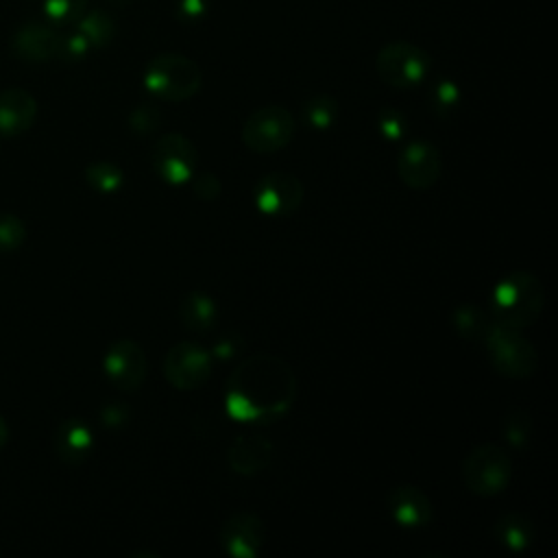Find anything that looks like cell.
<instances>
[{"mask_svg":"<svg viewBox=\"0 0 558 558\" xmlns=\"http://www.w3.org/2000/svg\"><path fill=\"white\" fill-rule=\"evenodd\" d=\"M296 399L292 366L272 353H253L229 375L225 408L235 421H270L283 416Z\"/></svg>","mask_w":558,"mask_h":558,"instance_id":"1","label":"cell"},{"mask_svg":"<svg viewBox=\"0 0 558 558\" xmlns=\"http://www.w3.org/2000/svg\"><path fill=\"white\" fill-rule=\"evenodd\" d=\"M545 303V290L536 275L514 270L506 275L493 290L490 318L499 325L523 329L538 320Z\"/></svg>","mask_w":558,"mask_h":558,"instance_id":"2","label":"cell"},{"mask_svg":"<svg viewBox=\"0 0 558 558\" xmlns=\"http://www.w3.org/2000/svg\"><path fill=\"white\" fill-rule=\"evenodd\" d=\"M203 72L198 63L179 52H163L150 59L144 70V87L166 102H183L198 94Z\"/></svg>","mask_w":558,"mask_h":558,"instance_id":"3","label":"cell"},{"mask_svg":"<svg viewBox=\"0 0 558 558\" xmlns=\"http://www.w3.org/2000/svg\"><path fill=\"white\" fill-rule=\"evenodd\" d=\"M493 368L508 379H527L538 368V353L534 344L519 333V329L490 323L484 338Z\"/></svg>","mask_w":558,"mask_h":558,"instance_id":"4","label":"cell"},{"mask_svg":"<svg viewBox=\"0 0 558 558\" xmlns=\"http://www.w3.org/2000/svg\"><path fill=\"white\" fill-rule=\"evenodd\" d=\"M512 477V460L504 447L484 442L473 447L462 462L464 486L480 497L504 493Z\"/></svg>","mask_w":558,"mask_h":558,"instance_id":"5","label":"cell"},{"mask_svg":"<svg viewBox=\"0 0 558 558\" xmlns=\"http://www.w3.org/2000/svg\"><path fill=\"white\" fill-rule=\"evenodd\" d=\"M379 78L395 89H410L425 81L432 70V57L412 41H390L375 59Z\"/></svg>","mask_w":558,"mask_h":558,"instance_id":"6","label":"cell"},{"mask_svg":"<svg viewBox=\"0 0 558 558\" xmlns=\"http://www.w3.org/2000/svg\"><path fill=\"white\" fill-rule=\"evenodd\" d=\"M296 131L294 116L281 105H264L255 109L242 126V142L257 155H270L286 148Z\"/></svg>","mask_w":558,"mask_h":558,"instance_id":"7","label":"cell"},{"mask_svg":"<svg viewBox=\"0 0 558 558\" xmlns=\"http://www.w3.org/2000/svg\"><path fill=\"white\" fill-rule=\"evenodd\" d=\"M163 375L179 390H196L211 377V357L201 344L179 342L163 357Z\"/></svg>","mask_w":558,"mask_h":558,"instance_id":"8","label":"cell"},{"mask_svg":"<svg viewBox=\"0 0 558 558\" xmlns=\"http://www.w3.org/2000/svg\"><path fill=\"white\" fill-rule=\"evenodd\" d=\"M196 157V146L183 133H166L153 148V166L157 174L172 185H183L194 177Z\"/></svg>","mask_w":558,"mask_h":558,"instance_id":"9","label":"cell"},{"mask_svg":"<svg viewBox=\"0 0 558 558\" xmlns=\"http://www.w3.org/2000/svg\"><path fill=\"white\" fill-rule=\"evenodd\" d=\"M102 368L116 388L124 392H135L146 379L148 360L144 349L135 340L124 338L107 349L102 357Z\"/></svg>","mask_w":558,"mask_h":558,"instance_id":"10","label":"cell"},{"mask_svg":"<svg viewBox=\"0 0 558 558\" xmlns=\"http://www.w3.org/2000/svg\"><path fill=\"white\" fill-rule=\"evenodd\" d=\"M397 172L408 187L427 190L442 174V157L427 140H412L399 153Z\"/></svg>","mask_w":558,"mask_h":558,"instance_id":"11","label":"cell"},{"mask_svg":"<svg viewBox=\"0 0 558 558\" xmlns=\"http://www.w3.org/2000/svg\"><path fill=\"white\" fill-rule=\"evenodd\" d=\"M303 203V183L290 172H270L255 187V205L268 216H290Z\"/></svg>","mask_w":558,"mask_h":558,"instance_id":"12","label":"cell"},{"mask_svg":"<svg viewBox=\"0 0 558 558\" xmlns=\"http://www.w3.org/2000/svg\"><path fill=\"white\" fill-rule=\"evenodd\" d=\"M61 33L52 24L26 22L11 35V52L26 63H46L59 57Z\"/></svg>","mask_w":558,"mask_h":558,"instance_id":"13","label":"cell"},{"mask_svg":"<svg viewBox=\"0 0 558 558\" xmlns=\"http://www.w3.org/2000/svg\"><path fill=\"white\" fill-rule=\"evenodd\" d=\"M264 521L253 512L229 517L220 530V547L233 558H255L264 547Z\"/></svg>","mask_w":558,"mask_h":558,"instance_id":"14","label":"cell"},{"mask_svg":"<svg viewBox=\"0 0 558 558\" xmlns=\"http://www.w3.org/2000/svg\"><path fill=\"white\" fill-rule=\"evenodd\" d=\"M272 460V442L262 434H240L227 449V464L238 475H255Z\"/></svg>","mask_w":558,"mask_h":558,"instance_id":"15","label":"cell"},{"mask_svg":"<svg viewBox=\"0 0 558 558\" xmlns=\"http://www.w3.org/2000/svg\"><path fill=\"white\" fill-rule=\"evenodd\" d=\"M388 510L392 519L403 527H423L432 521V501L429 497L412 484H403L390 490Z\"/></svg>","mask_w":558,"mask_h":558,"instance_id":"16","label":"cell"},{"mask_svg":"<svg viewBox=\"0 0 558 558\" xmlns=\"http://www.w3.org/2000/svg\"><path fill=\"white\" fill-rule=\"evenodd\" d=\"M37 118V100L22 87L0 92V135H20L33 126Z\"/></svg>","mask_w":558,"mask_h":558,"instance_id":"17","label":"cell"},{"mask_svg":"<svg viewBox=\"0 0 558 558\" xmlns=\"http://www.w3.org/2000/svg\"><path fill=\"white\" fill-rule=\"evenodd\" d=\"M179 316L187 329H192L196 333H205L216 325L218 310H216L214 299L207 292L192 290L181 299Z\"/></svg>","mask_w":558,"mask_h":558,"instance_id":"18","label":"cell"},{"mask_svg":"<svg viewBox=\"0 0 558 558\" xmlns=\"http://www.w3.org/2000/svg\"><path fill=\"white\" fill-rule=\"evenodd\" d=\"M493 534H495V538L499 541L501 547H506L510 551H525L534 543L536 532H534V525L527 517L517 514V512H508V514H501L495 521Z\"/></svg>","mask_w":558,"mask_h":558,"instance_id":"19","label":"cell"},{"mask_svg":"<svg viewBox=\"0 0 558 558\" xmlns=\"http://www.w3.org/2000/svg\"><path fill=\"white\" fill-rule=\"evenodd\" d=\"M94 445L92 432L85 423L81 421H68L63 423L59 432V453L68 462H81L83 458L89 456Z\"/></svg>","mask_w":558,"mask_h":558,"instance_id":"20","label":"cell"},{"mask_svg":"<svg viewBox=\"0 0 558 558\" xmlns=\"http://www.w3.org/2000/svg\"><path fill=\"white\" fill-rule=\"evenodd\" d=\"M76 31L83 33V37L89 41L92 48H102V46L111 44V39L116 35V24L109 13H105L100 9H92L78 17Z\"/></svg>","mask_w":558,"mask_h":558,"instance_id":"21","label":"cell"},{"mask_svg":"<svg viewBox=\"0 0 558 558\" xmlns=\"http://www.w3.org/2000/svg\"><path fill=\"white\" fill-rule=\"evenodd\" d=\"M338 118V102L331 96H312L303 105V120L314 129H329Z\"/></svg>","mask_w":558,"mask_h":558,"instance_id":"22","label":"cell"},{"mask_svg":"<svg viewBox=\"0 0 558 558\" xmlns=\"http://www.w3.org/2000/svg\"><path fill=\"white\" fill-rule=\"evenodd\" d=\"M490 323H493V318L490 316L486 318V314L475 305H462L453 312V325H456L458 333L464 338H473V340L484 338Z\"/></svg>","mask_w":558,"mask_h":558,"instance_id":"23","label":"cell"},{"mask_svg":"<svg viewBox=\"0 0 558 558\" xmlns=\"http://www.w3.org/2000/svg\"><path fill=\"white\" fill-rule=\"evenodd\" d=\"M85 179L94 190L102 194H111V192H118L120 185L124 183V172L109 161H96L87 166Z\"/></svg>","mask_w":558,"mask_h":558,"instance_id":"24","label":"cell"},{"mask_svg":"<svg viewBox=\"0 0 558 558\" xmlns=\"http://www.w3.org/2000/svg\"><path fill=\"white\" fill-rule=\"evenodd\" d=\"M89 0H44V13L52 26L76 24L78 17L87 11Z\"/></svg>","mask_w":558,"mask_h":558,"instance_id":"25","label":"cell"},{"mask_svg":"<svg viewBox=\"0 0 558 558\" xmlns=\"http://www.w3.org/2000/svg\"><path fill=\"white\" fill-rule=\"evenodd\" d=\"M501 432H504V438L510 442V447L525 449L530 438H532V418H530V414L521 408L508 412L504 416Z\"/></svg>","mask_w":558,"mask_h":558,"instance_id":"26","label":"cell"},{"mask_svg":"<svg viewBox=\"0 0 558 558\" xmlns=\"http://www.w3.org/2000/svg\"><path fill=\"white\" fill-rule=\"evenodd\" d=\"M26 238L24 222L13 214H0V251L17 248Z\"/></svg>","mask_w":558,"mask_h":558,"instance_id":"27","label":"cell"},{"mask_svg":"<svg viewBox=\"0 0 558 558\" xmlns=\"http://www.w3.org/2000/svg\"><path fill=\"white\" fill-rule=\"evenodd\" d=\"M161 124V113L155 105H140L129 118V126L137 135H148Z\"/></svg>","mask_w":558,"mask_h":558,"instance_id":"28","label":"cell"},{"mask_svg":"<svg viewBox=\"0 0 558 558\" xmlns=\"http://www.w3.org/2000/svg\"><path fill=\"white\" fill-rule=\"evenodd\" d=\"M89 50H92V46L83 37V33L72 31L70 35H61V46H59V57L61 59H65V61H81Z\"/></svg>","mask_w":558,"mask_h":558,"instance_id":"29","label":"cell"},{"mask_svg":"<svg viewBox=\"0 0 558 558\" xmlns=\"http://www.w3.org/2000/svg\"><path fill=\"white\" fill-rule=\"evenodd\" d=\"M209 4L211 0H174V15L183 24H194L207 15Z\"/></svg>","mask_w":558,"mask_h":558,"instance_id":"30","label":"cell"},{"mask_svg":"<svg viewBox=\"0 0 558 558\" xmlns=\"http://www.w3.org/2000/svg\"><path fill=\"white\" fill-rule=\"evenodd\" d=\"M190 181H192L194 194L198 198H203V201H216L220 196V192H222L220 179L216 174H211V172H203L198 177H192Z\"/></svg>","mask_w":558,"mask_h":558,"instance_id":"31","label":"cell"},{"mask_svg":"<svg viewBox=\"0 0 558 558\" xmlns=\"http://www.w3.org/2000/svg\"><path fill=\"white\" fill-rule=\"evenodd\" d=\"M379 131L388 140H399L405 133V118L395 109H384L379 113Z\"/></svg>","mask_w":558,"mask_h":558,"instance_id":"32","label":"cell"},{"mask_svg":"<svg viewBox=\"0 0 558 558\" xmlns=\"http://www.w3.org/2000/svg\"><path fill=\"white\" fill-rule=\"evenodd\" d=\"M434 100L438 102V107H456L458 100H460V92H458V85L451 83V81H440L436 87H434Z\"/></svg>","mask_w":558,"mask_h":558,"instance_id":"33","label":"cell"},{"mask_svg":"<svg viewBox=\"0 0 558 558\" xmlns=\"http://www.w3.org/2000/svg\"><path fill=\"white\" fill-rule=\"evenodd\" d=\"M102 423L107 425V427H120L122 423H126V418H129V408L126 405H122V403H107L105 408H102Z\"/></svg>","mask_w":558,"mask_h":558,"instance_id":"34","label":"cell"},{"mask_svg":"<svg viewBox=\"0 0 558 558\" xmlns=\"http://www.w3.org/2000/svg\"><path fill=\"white\" fill-rule=\"evenodd\" d=\"M7 440H9V425H7V421L0 416V449L7 445Z\"/></svg>","mask_w":558,"mask_h":558,"instance_id":"35","label":"cell"},{"mask_svg":"<svg viewBox=\"0 0 558 558\" xmlns=\"http://www.w3.org/2000/svg\"><path fill=\"white\" fill-rule=\"evenodd\" d=\"M111 4H116V7H124V4H129L131 0H109Z\"/></svg>","mask_w":558,"mask_h":558,"instance_id":"36","label":"cell"}]
</instances>
